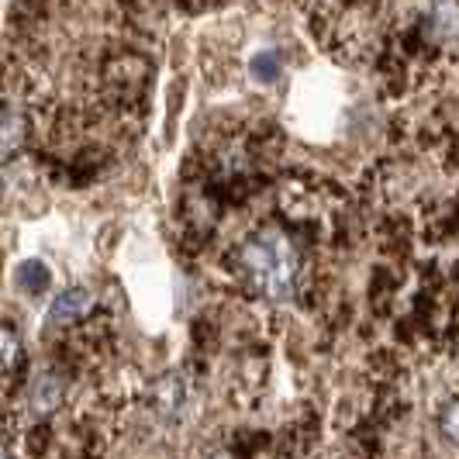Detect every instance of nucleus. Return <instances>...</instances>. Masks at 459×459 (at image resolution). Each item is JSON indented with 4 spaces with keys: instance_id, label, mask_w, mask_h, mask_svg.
Returning <instances> with one entry per match:
<instances>
[{
    "instance_id": "1",
    "label": "nucleus",
    "mask_w": 459,
    "mask_h": 459,
    "mask_svg": "<svg viewBox=\"0 0 459 459\" xmlns=\"http://www.w3.org/2000/svg\"><path fill=\"white\" fill-rule=\"evenodd\" d=\"M242 266L246 276L263 298L283 300L294 290V276H298V255L290 249V242L280 231H263L246 242L242 249Z\"/></svg>"
},
{
    "instance_id": "2",
    "label": "nucleus",
    "mask_w": 459,
    "mask_h": 459,
    "mask_svg": "<svg viewBox=\"0 0 459 459\" xmlns=\"http://www.w3.org/2000/svg\"><path fill=\"white\" fill-rule=\"evenodd\" d=\"M93 298L87 290H80V287H73L66 294H59V298L52 300V307H48V322H73V318H80L83 311H91Z\"/></svg>"
},
{
    "instance_id": "3",
    "label": "nucleus",
    "mask_w": 459,
    "mask_h": 459,
    "mask_svg": "<svg viewBox=\"0 0 459 459\" xmlns=\"http://www.w3.org/2000/svg\"><path fill=\"white\" fill-rule=\"evenodd\" d=\"M59 394H63V387H59L56 377H39L35 387H31V408L39 414L52 411V408L59 404Z\"/></svg>"
},
{
    "instance_id": "4",
    "label": "nucleus",
    "mask_w": 459,
    "mask_h": 459,
    "mask_svg": "<svg viewBox=\"0 0 459 459\" xmlns=\"http://www.w3.org/2000/svg\"><path fill=\"white\" fill-rule=\"evenodd\" d=\"M436 28L442 39H459V0H436Z\"/></svg>"
},
{
    "instance_id": "5",
    "label": "nucleus",
    "mask_w": 459,
    "mask_h": 459,
    "mask_svg": "<svg viewBox=\"0 0 459 459\" xmlns=\"http://www.w3.org/2000/svg\"><path fill=\"white\" fill-rule=\"evenodd\" d=\"M18 283H22L24 290H31V294H42L48 287V270L39 259H28V263H22V270H18Z\"/></svg>"
},
{
    "instance_id": "6",
    "label": "nucleus",
    "mask_w": 459,
    "mask_h": 459,
    "mask_svg": "<svg viewBox=\"0 0 459 459\" xmlns=\"http://www.w3.org/2000/svg\"><path fill=\"white\" fill-rule=\"evenodd\" d=\"M160 401L166 404V411H169V414L180 411V408L186 404L184 384H180V380H166V384H162V391H160Z\"/></svg>"
},
{
    "instance_id": "7",
    "label": "nucleus",
    "mask_w": 459,
    "mask_h": 459,
    "mask_svg": "<svg viewBox=\"0 0 459 459\" xmlns=\"http://www.w3.org/2000/svg\"><path fill=\"white\" fill-rule=\"evenodd\" d=\"M276 73H280V63H276L273 52H259V56H253L255 80H276Z\"/></svg>"
},
{
    "instance_id": "8",
    "label": "nucleus",
    "mask_w": 459,
    "mask_h": 459,
    "mask_svg": "<svg viewBox=\"0 0 459 459\" xmlns=\"http://www.w3.org/2000/svg\"><path fill=\"white\" fill-rule=\"evenodd\" d=\"M442 429H446V432H449V436L459 442V404H453L449 411L442 414Z\"/></svg>"
}]
</instances>
